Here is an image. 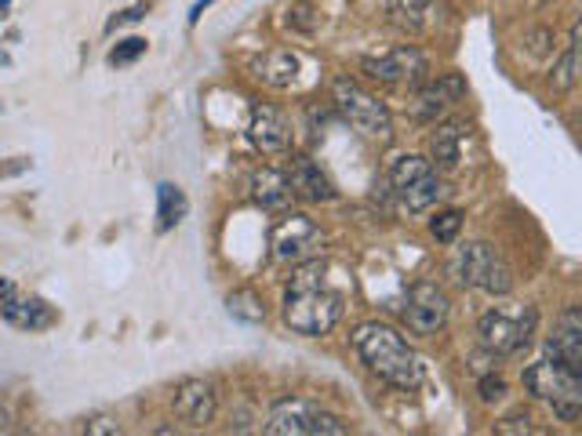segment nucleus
<instances>
[{
    "instance_id": "obj_33",
    "label": "nucleus",
    "mask_w": 582,
    "mask_h": 436,
    "mask_svg": "<svg viewBox=\"0 0 582 436\" xmlns=\"http://www.w3.org/2000/svg\"><path fill=\"white\" fill-rule=\"evenodd\" d=\"M211 4H219V0H197V4L189 8V26H197L200 15H205V8H211Z\"/></svg>"
},
{
    "instance_id": "obj_15",
    "label": "nucleus",
    "mask_w": 582,
    "mask_h": 436,
    "mask_svg": "<svg viewBox=\"0 0 582 436\" xmlns=\"http://www.w3.org/2000/svg\"><path fill=\"white\" fill-rule=\"evenodd\" d=\"M462 96H466V80H462L459 74H444L441 80H433V85L419 88V96H415V121H437L451 102H459Z\"/></svg>"
},
{
    "instance_id": "obj_34",
    "label": "nucleus",
    "mask_w": 582,
    "mask_h": 436,
    "mask_svg": "<svg viewBox=\"0 0 582 436\" xmlns=\"http://www.w3.org/2000/svg\"><path fill=\"white\" fill-rule=\"evenodd\" d=\"M11 291H15V288H11V284H8V280H0V299H8V294H11Z\"/></svg>"
},
{
    "instance_id": "obj_7",
    "label": "nucleus",
    "mask_w": 582,
    "mask_h": 436,
    "mask_svg": "<svg viewBox=\"0 0 582 436\" xmlns=\"http://www.w3.org/2000/svg\"><path fill=\"white\" fill-rule=\"evenodd\" d=\"M270 436H342L350 426L331 411L310 404V400H277L270 407V418L263 426Z\"/></svg>"
},
{
    "instance_id": "obj_30",
    "label": "nucleus",
    "mask_w": 582,
    "mask_h": 436,
    "mask_svg": "<svg viewBox=\"0 0 582 436\" xmlns=\"http://www.w3.org/2000/svg\"><path fill=\"white\" fill-rule=\"evenodd\" d=\"M495 433H536V426H531V418L520 411V415H509L495 426Z\"/></svg>"
},
{
    "instance_id": "obj_8",
    "label": "nucleus",
    "mask_w": 582,
    "mask_h": 436,
    "mask_svg": "<svg viewBox=\"0 0 582 436\" xmlns=\"http://www.w3.org/2000/svg\"><path fill=\"white\" fill-rule=\"evenodd\" d=\"M331 96H336L339 113L347 116L361 135L378 138V143H389V138H394V116H389L386 105L378 102L372 91H364L358 80L339 77L336 85H331Z\"/></svg>"
},
{
    "instance_id": "obj_32",
    "label": "nucleus",
    "mask_w": 582,
    "mask_h": 436,
    "mask_svg": "<svg viewBox=\"0 0 582 436\" xmlns=\"http://www.w3.org/2000/svg\"><path fill=\"white\" fill-rule=\"evenodd\" d=\"M550 37H553L550 30H536V33H528V52H531V55H542L546 48H550V44H546Z\"/></svg>"
},
{
    "instance_id": "obj_25",
    "label": "nucleus",
    "mask_w": 582,
    "mask_h": 436,
    "mask_svg": "<svg viewBox=\"0 0 582 436\" xmlns=\"http://www.w3.org/2000/svg\"><path fill=\"white\" fill-rule=\"evenodd\" d=\"M462 230V211H441L437 219H430V237L437 244H455Z\"/></svg>"
},
{
    "instance_id": "obj_2",
    "label": "nucleus",
    "mask_w": 582,
    "mask_h": 436,
    "mask_svg": "<svg viewBox=\"0 0 582 436\" xmlns=\"http://www.w3.org/2000/svg\"><path fill=\"white\" fill-rule=\"evenodd\" d=\"M353 349L364 360V368L378 374L383 382H389L394 389H415L422 382V364L415 357V349L404 342L389 324H361L353 332Z\"/></svg>"
},
{
    "instance_id": "obj_22",
    "label": "nucleus",
    "mask_w": 582,
    "mask_h": 436,
    "mask_svg": "<svg viewBox=\"0 0 582 436\" xmlns=\"http://www.w3.org/2000/svg\"><path fill=\"white\" fill-rule=\"evenodd\" d=\"M186 211H189V204H186V193L179 190V186L161 182L157 186V230L161 233L175 230L186 219Z\"/></svg>"
},
{
    "instance_id": "obj_14",
    "label": "nucleus",
    "mask_w": 582,
    "mask_h": 436,
    "mask_svg": "<svg viewBox=\"0 0 582 436\" xmlns=\"http://www.w3.org/2000/svg\"><path fill=\"white\" fill-rule=\"evenodd\" d=\"M219 396L216 385L205 379H186L179 389H175V415L183 422H189L194 429H205L211 418H216Z\"/></svg>"
},
{
    "instance_id": "obj_35",
    "label": "nucleus",
    "mask_w": 582,
    "mask_h": 436,
    "mask_svg": "<svg viewBox=\"0 0 582 436\" xmlns=\"http://www.w3.org/2000/svg\"><path fill=\"white\" fill-rule=\"evenodd\" d=\"M0 66H8V55L4 52H0Z\"/></svg>"
},
{
    "instance_id": "obj_26",
    "label": "nucleus",
    "mask_w": 582,
    "mask_h": 436,
    "mask_svg": "<svg viewBox=\"0 0 582 436\" xmlns=\"http://www.w3.org/2000/svg\"><path fill=\"white\" fill-rule=\"evenodd\" d=\"M288 26L299 30V33H317L320 26V11L314 0H299V4L288 8Z\"/></svg>"
},
{
    "instance_id": "obj_5",
    "label": "nucleus",
    "mask_w": 582,
    "mask_h": 436,
    "mask_svg": "<svg viewBox=\"0 0 582 436\" xmlns=\"http://www.w3.org/2000/svg\"><path fill=\"white\" fill-rule=\"evenodd\" d=\"M539 327V313L536 305H514V310H488L481 316L477 335L481 346L503 357H525L531 349V338H536Z\"/></svg>"
},
{
    "instance_id": "obj_19",
    "label": "nucleus",
    "mask_w": 582,
    "mask_h": 436,
    "mask_svg": "<svg viewBox=\"0 0 582 436\" xmlns=\"http://www.w3.org/2000/svg\"><path fill=\"white\" fill-rule=\"evenodd\" d=\"M255 77L259 80H266V85L273 88H292L295 85V77H299V58H295L292 52H266L263 58H255Z\"/></svg>"
},
{
    "instance_id": "obj_3",
    "label": "nucleus",
    "mask_w": 582,
    "mask_h": 436,
    "mask_svg": "<svg viewBox=\"0 0 582 436\" xmlns=\"http://www.w3.org/2000/svg\"><path fill=\"white\" fill-rule=\"evenodd\" d=\"M448 273L455 277V284L495 294V299H503V294L514 291V269H509L506 258L484 241L462 244L459 251L451 255Z\"/></svg>"
},
{
    "instance_id": "obj_12",
    "label": "nucleus",
    "mask_w": 582,
    "mask_h": 436,
    "mask_svg": "<svg viewBox=\"0 0 582 436\" xmlns=\"http://www.w3.org/2000/svg\"><path fill=\"white\" fill-rule=\"evenodd\" d=\"M248 138L255 143V149L270 153V157H281V153L292 149V124L273 105H255L252 121H248Z\"/></svg>"
},
{
    "instance_id": "obj_29",
    "label": "nucleus",
    "mask_w": 582,
    "mask_h": 436,
    "mask_svg": "<svg viewBox=\"0 0 582 436\" xmlns=\"http://www.w3.org/2000/svg\"><path fill=\"white\" fill-rule=\"evenodd\" d=\"M146 4H135V8H128V11H117V15L106 22V33H113V30H121V26H132V22L139 19H146Z\"/></svg>"
},
{
    "instance_id": "obj_16",
    "label": "nucleus",
    "mask_w": 582,
    "mask_h": 436,
    "mask_svg": "<svg viewBox=\"0 0 582 436\" xmlns=\"http://www.w3.org/2000/svg\"><path fill=\"white\" fill-rule=\"evenodd\" d=\"M288 182H292L295 197L310 200V204H328V200L339 197V193H336V182L328 179V171L320 168L317 160H310V157H295V160H292Z\"/></svg>"
},
{
    "instance_id": "obj_27",
    "label": "nucleus",
    "mask_w": 582,
    "mask_h": 436,
    "mask_svg": "<svg viewBox=\"0 0 582 436\" xmlns=\"http://www.w3.org/2000/svg\"><path fill=\"white\" fill-rule=\"evenodd\" d=\"M146 48H150V44L142 41V37H128V41H121V44H117V48L110 52V66H132L135 58L146 55Z\"/></svg>"
},
{
    "instance_id": "obj_20",
    "label": "nucleus",
    "mask_w": 582,
    "mask_h": 436,
    "mask_svg": "<svg viewBox=\"0 0 582 436\" xmlns=\"http://www.w3.org/2000/svg\"><path fill=\"white\" fill-rule=\"evenodd\" d=\"M470 127L466 124H441L430 135V157L441 164V168H455L462 160V146H466Z\"/></svg>"
},
{
    "instance_id": "obj_13",
    "label": "nucleus",
    "mask_w": 582,
    "mask_h": 436,
    "mask_svg": "<svg viewBox=\"0 0 582 436\" xmlns=\"http://www.w3.org/2000/svg\"><path fill=\"white\" fill-rule=\"evenodd\" d=\"M546 357L564 364V368L582 371V313L579 305H568L557 321L553 335L546 338Z\"/></svg>"
},
{
    "instance_id": "obj_18",
    "label": "nucleus",
    "mask_w": 582,
    "mask_h": 436,
    "mask_svg": "<svg viewBox=\"0 0 582 436\" xmlns=\"http://www.w3.org/2000/svg\"><path fill=\"white\" fill-rule=\"evenodd\" d=\"M252 197H255V204L263 208V211H288L292 208V200H295V190H292V182H288V171H281V168H263V171H255L252 175Z\"/></svg>"
},
{
    "instance_id": "obj_10",
    "label": "nucleus",
    "mask_w": 582,
    "mask_h": 436,
    "mask_svg": "<svg viewBox=\"0 0 582 436\" xmlns=\"http://www.w3.org/2000/svg\"><path fill=\"white\" fill-rule=\"evenodd\" d=\"M320 247H325V230H320L314 219L295 215V211L273 230V258H277L281 266L310 262V258L320 255Z\"/></svg>"
},
{
    "instance_id": "obj_11",
    "label": "nucleus",
    "mask_w": 582,
    "mask_h": 436,
    "mask_svg": "<svg viewBox=\"0 0 582 436\" xmlns=\"http://www.w3.org/2000/svg\"><path fill=\"white\" fill-rule=\"evenodd\" d=\"M448 313H451L448 294L437 288L433 280H419V284L408 291V302H404V324L422 338H433L437 332H444Z\"/></svg>"
},
{
    "instance_id": "obj_9",
    "label": "nucleus",
    "mask_w": 582,
    "mask_h": 436,
    "mask_svg": "<svg viewBox=\"0 0 582 436\" xmlns=\"http://www.w3.org/2000/svg\"><path fill=\"white\" fill-rule=\"evenodd\" d=\"M361 69L372 80H383V85H411V88H422L426 77H430V63L411 44H400V48H389L383 55H364Z\"/></svg>"
},
{
    "instance_id": "obj_24",
    "label": "nucleus",
    "mask_w": 582,
    "mask_h": 436,
    "mask_svg": "<svg viewBox=\"0 0 582 436\" xmlns=\"http://www.w3.org/2000/svg\"><path fill=\"white\" fill-rule=\"evenodd\" d=\"M579 80V30H572V41H568V52L553 63L550 85L553 91H572Z\"/></svg>"
},
{
    "instance_id": "obj_23",
    "label": "nucleus",
    "mask_w": 582,
    "mask_h": 436,
    "mask_svg": "<svg viewBox=\"0 0 582 436\" xmlns=\"http://www.w3.org/2000/svg\"><path fill=\"white\" fill-rule=\"evenodd\" d=\"M226 310H230L233 321H241V324H266V302H263V294L252 288L233 291L230 299H226Z\"/></svg>"
},
{
    "instance_id": "obj_28",
    "label": "nucleus",
    "mask_w": 582,
    "mask_h": 436,
    "mask_svg": "<svg viewBox=\"0 0 582 436\" xmlns=\"http://www.w3.org/2000/svg\"><path fill=\"white\" fill-rule=\"evenodd\" d=\"M477 393H481L484 404H495V400L506 396V382L498 379V374H484V379L477 382Z\"/></svg>"
},
{
    "instance_id": "obj_6",
    "label": "nucleus",
    "mask_w": 582,
    "mask_h": 436,
    "mask_svg": "<svg viewBox=\"0 0 582 436\" xmlns=\"http://www.w3.org/2000/svg\"><path fill=\"white\" fill-rule=\"evenodd\" d=\"M389 182H394V193L400 197V204L411 211V215H422V211L437 208L441 200L451 193L444 179H437L430 160L415 157V153H400L389 164Z\"/></svg>"
},
{
    "instance_id": "obj_31",
    "label": "nucleus",
    "mask_w": 582,
    "mask_h": 436,
    "mask_svg": "<svg viewBox=\"0 0 582 436\" xmlns=\"http://www.w3.org/2000/svg\"><path fill=\"white\" fill-rule=\"evenodd\" d=\"M85 433H106V436H117V433H121V422L110 418V415H99V418H91V422H88Z\"/></svg>"
},
{
    "instance_id": "obj_17",
    "label": "nucleus",
    "mask_w": 582,
    "mask_h": 436,
    "mask_svg": "<svg viewBox=\"0 0 582 436\" xmlns=\"http://www.w3.org/2000/svg\"><path fill=\"white\" fill-rule=\"evenodd\" d=\"M0 321H8L11 327H19V332H44V327L55 324V313L52 305L41 302V299H19L15 291L8 294V299H0Z\"/></svg>"
},
{
    "instance_id": "obj_1",
    "label": "nucleus",
    "mask_w": 582,
    "mask_h": 436,
    "mask_svg": "<svg viewBox=\"0 0 582 436\" xmlns=\"http://www.w3.org/2000/svg\"><path fill=\"white\" fill-rule=\"evenodd\" d=\"M342 305H347V294L328 284L325 262L310 258V262L299 266V273L292 277L288 291H284V324L295 335H328L339 324Z\"/></svg>"
},
{
    "instance_id": "obj_21",
    "label": "nucleus",
    "mask_w": 582,
    "mask_h": 436,
    "mask_svg": "<svg viewBox=\"0 0 582 436\" xmlns=\"http://www.w3.org/2000/svg\"><path fill=\"white\" fill-rule=\"evenodd\" d=\"M437 8V0H386L389 22L404 33H419L426 22H430Z\"/></svg>"
},
{
    "instance_id": "obj_4",
    "label": "nucleus",
    "mask_w": 582,
    "mask_h": 436,
    "mask_svg": "<svg viewBox=\"0 0 582 436\" xmlns=\"http://www.w3.org/2000/svg\"><path fill=\"white\" fill-rule=\"evenodd\" d=\"M525 389L536 400H542L546 407L553 411L561 422H575L582 415V379L579 371L564 368V364L557 360H536L525 368Z\"/></svg>"
}]
</instances>
